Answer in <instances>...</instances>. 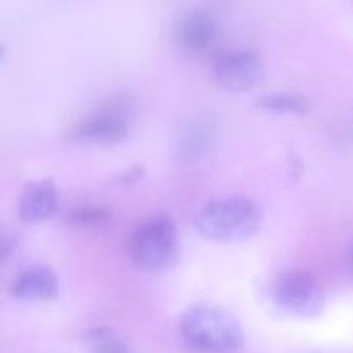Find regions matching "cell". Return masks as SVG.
Listing matches in <instances>:
<instances>
[{
    "label": "cell",
    "mask_w": 353,
    "mask_h": 353,
    "mask_svg": "<svg viewBox=\"0 0 353 353\" xmlns=\"http://www.w3.org/2000/svg\"><path fill=\"white\" fill-rule=\"evenodd\" d=\"M264 212L255 200L243 195L212 199L203 203L193 219L200 236L217 243H240L262 226Z\"/></svg>",
    "instance_id": "obj_1"
},
{
    "label": "cell",
    "mask_w": 353,
    "mask_h": 353,
    "mask_svg": "<svg viewBox=\"0 0 353 353\" xmlns=\"http://www.w3.org/2000/svg\"><path fill=\"white\" fill-rule=\"evenodd\" d=\"M179 333L200 353H233L243 345V330L236 317L223 307L200 303L183 314Z\"/></svg>",
    "instance_id": "obj_2"
},
{
    "label": "cell",
    "mask_w": 353,
    "mask_h": 353,
    "mask_svg": "<svg viewBox=\"0 0 353 353\" xmlns=\"http://www.w3.org/2000/svg\"><path fill=\"white\" fill-rule=\"evenodd\" d=\"M128 254L140 271L162 272L179 257V233L169 214L159 212L141 221L128 238Z\"/></svg>",
    "instance_id": "obj_3"
},
{
    "label": "cell",
    "mask_w": 353,
    "mask_h": 353,
    "mask_svg": "<svg viewBox=\"0 0 353 353\" xmlns=\"http://www.w3.org/2000/svg\"><path fill=\"white\" fill-rule=\"evenodd\" d=\"M272 305L288 316L314 317L323 309V292L316 276L305 269L281 272L269 285Z\"/></svg>",
    "instance_id": "obj_4"
},
{
    "label": "cell",
    "mask_w": 353,
    "mask_h": 353,
    "mask_svg": "<svg viewBox=\"0 0 353 353\" xmlns=\"http://www.w3.org/2000/svg\"><path fill=\"white\" fill-rule=\"evenodd\" d=\"M210 76L226 92H248L264 78V64L252 48H226L212 57Z\"/></svg>",
    "instance_id": "obj_5"
},
{
    "label": "cell",
    "mask_w": 353,
    "mask_h": 353,
    "mask_svg": "<svg viewBox=\"0 0 353 353\" xmlns=\"http://www.w3.org/2000/svg\"><path fill=\"white\" fill-rule=\"evenodd\" d=\"M128 105L110 102L83 117L71 131V138L85 145H116L130 137Z\"/></svg>",
    "instance_id": "obj_6"
},
{
    "label": "cell",
    "mask_w": 353,
    "mask_h": 353,
    "mask_svg": "<svg viewBox=\"0 0 353 353\" xmlns=\"http://www.w3.org/2000/svg\"><path fill=\"white\" fill-rule=\"evenodd\" d=\"M216 141V123L209 116L190 117L178 130L174 141L176 161L183 165L202 162Z\"/></svg>",
    "instance_id": "obj_7"
},
{
    "label": "cell",
    "mask_w": 353,
    "mask_h": 353,
    "mask_svg": "<svg viewBox=\"0 0 353 353\" xmlns=\"http://www.w3.org/2000/svg\"><path fill=\"white\" fill-rule=\"evenodd\" d=\"M219 38V23L210 12L193 9L176 24V43L190 55L207 54Z\"/></svg>",
    "instance_id": "obj_8"
},
{
    "label": "cell",
    "mask_w": 353,
    "mask_h": 353,
    "mask_svg": "<svg viewBox=\"0 0 353 353\" xmlns=\"http://www.w3.org/2000/svg\"><path fill=\"white\" fill-rule=\"evenodd\" d=\"M61 207V195L52 179H38L24 186L17 217L24 224H38L55 216Z\"/></svg>",
    "instance_id": "obj_9"
},
{
    "label": "cell",
    "mask_w": 353,
    "mask_h": 353,
    "mask_svg": "<svg viewBox=\"0 0 353 353\" xmlns=\"http://www.w3.org/2000/svg\"><path fill=\"white\" fill-rule=\"evenodd\" d=\"M57 272L43 264L23 269L9 286L10 295L21 302H48L59 295Z\"/></svg>",
    "instance_id": "obj_10"
},
{
    "label": "cell",
    "mask_w": 353,
    "mask_h": 353,
    "mask_svg": "<svg viewBox=\"0 0 353 353\" xmlns=\"http://www.w3.org/2000/svg\"><path fill=\"white\" fill-rule=\"evenodd\" d=\"M255 105L265 112L281 114V116H299L309 110V103L302 95H296L292 92H271L264 93L257 99Z\"/></svg>",
    "instance_id": "obj_11"
},
{
    "label": "cell",
    "mask_w": 353,
    "mask_h": 353,
    "mask_svg": "<svg viewBox=\"0 0 353 353\" xmlns=\"http://www.w3.org/2000/svg\"><path fill=\"white\" fill-rule=\"evenodd\" d=\"M112 219V212L103 203H79L64 214V223L74 228H100Z\"/></svg>",
    "instance_id": "obj_12"
},
{
    "label": "cell",
    "mask_w": 353,
    "mask_h": 353,
    "mask_svg": "<svg viewBox=\"0 0 353 353\" xmlns=\"http://www.w3.org/2000/svg\"><path fill=\"white\" fill-rule=\"evenodd\" d=\"M86 341L93 347V353H131L130 347L107 326H95L86 334Z\"/></svg>",
    "instance_id": "obj_13"
},
{
    "label": "cell",
    "mask_w": 353,
    "mask_h": 353,
    "mask_svg": "<svg viewBox=\"0 0 353 353\" xmlns=\"http://www.w3.org/2000/svg\"><path fill=\"white\" fill-rule=\"evenodd\" d=\"M14 247H16V240L10 233L0 230V265L6 264L7 259L12 255Z\"/></svg>",
    "instance_id": "obj_14"
},
{
    "label": "cell",
    "mask_w": 353,
    "mask_h": 353,
    "mask_svg": "<svg viewBox=\"0 0 353 353\" xmlns=\"http://www.w3.org/2000/svg\"><path fill=\"white\" fill-rule=\"evenodd\" d=\"M141 176H143V168H141L140 164H137V165H131L128 171H124L123 174L119 176V179H117V181H119L121 185H131V183L138 181Z\"/></svg>",
    "instance_id": "obj_15"
},
{
    "label": "cell",
    "mask_w": 353,
    "mask_h": 353,
    "mask_svg": "<svg viewBox=\"0 0 353 353\" xmlns=\"http://www.w3.org/2000/svg\"><path fill=\"white\" fill-rule=\"evenodd\" d=\"M347 268L353 272V243L348 247V250H347Z\"/></svg>",
    "instance_id": "obj_16"
},
{
    "label": "cell",
    "mask_w": 353,
    "mask_h": 353,
    "mask_svg": "<svg viewBox=\"0 0 353 353\" xmlns=\"http://www.w3.org/2000/svg\"><path fill=\"white\" fill-rule=\"evenodd\" d=\"M3 57H6V47H3V45H0V62L3 61Z\"/></svg>",
    "instance_id": "obj_17"
}]
</instances>
